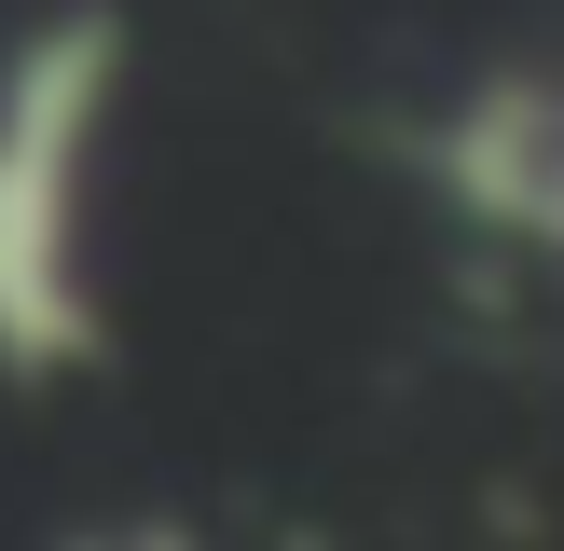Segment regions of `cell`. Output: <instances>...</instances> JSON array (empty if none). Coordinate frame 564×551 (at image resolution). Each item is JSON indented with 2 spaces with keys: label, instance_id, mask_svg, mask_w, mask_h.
Masks as SVG:
<instances>
[{
  "label": "cell",
  "instance_id": "3",
  "mask_svg": "<svg viewBox=\"0 0 564 551\" xmlns=\"http://www.w3.org/2000/svg\"><path fill=\"white\" fill-rule=\"evenodd\" d=\"M55 551H207V538H193L180 510H97V523H69Z\"/></svg>",
  "mask_w": 564,
  "mask_h": 551
},
{
  "label": "cell",
  "instance_id": "2",
  "mask_svg": "<svg viewBox=\"0 0 564 551\" xmlns=\"http://www.w3.org/2000/svg\"><path fill=\"white\" fill-rule=\"evenodd\" d=\"M400 165L441 220L564 276V55H496L400 125Z\"/></svg>",
  "mask_w": 564,
  "mask_h": 551
},
{
  "label": "cell",
  "instance_id": "1",
  "mask_svg": "<svg viewBox=\"0 0 564 551\" xmlns=\"http://www.w3.org/2000/svg\"><path fill=\"white\" fill-rule=\"evenodd\" d=\"M124 110V14L55 0L0 42V386H69L110 358L97 165Z\"/></svg>",
  "mask_w": 564,
  "mask_h": 551
}]
</instances>
